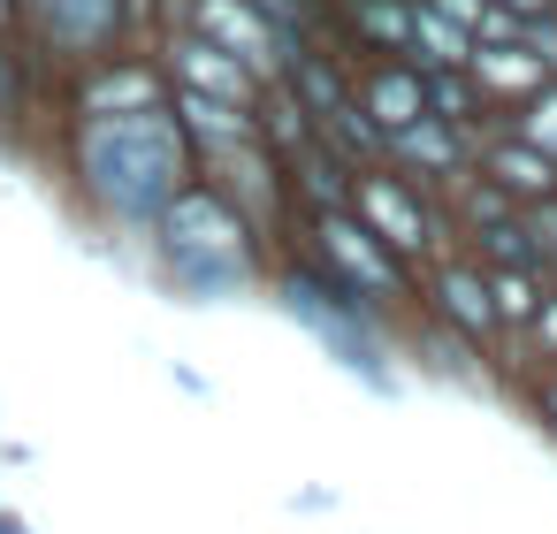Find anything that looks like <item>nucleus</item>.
I'll use <instances>...</instances> for the list:
<instances>
[{
    "mask_svg": "<svg viewBox=\"0 0 557 534\" xmlns=\"http://www.w3.org/2000/svg\"><path fill=\"white\" fill-rule=\"evenodd\" d=\"M77 176H85V191L115 222H153L199 176V153H191L176 108L85 115V131H77Z\"/></svg>",
    "mask_w": 557,
    "mask_h": 534,
    "instance_id": "1",
    "label": "nucleus"
},
{
    "mask_svg": "<svg viewBox=\"0 0 557 534\" xmlns=\"http://www.w3.org/2000/svg\"><path fill=\"white\" fill-rule=\"evenodd\" d=\"M153 260H161V275H169V290L176 298H191V306H214V298H237V290H252L260 275H268V260H260V229L214 191V184H184L153 222Z\"/></svg>",
    "mask_w": 557,
    "mask_h": 534,
    "instance_id": "2",
    "label": "nucleus"
},
{
    "mask_svg": "<svg viewBox=\"0 0 557 534\" xmlns=\"http://www.w3.org/2000/svg\"><path fill=\"white\" fill-rule=\"evenodd\" d=\"M268 290H275V306L351 374V382H367V389H397V359H389V313L382 306H367V298H351L329 268H313L306 252H290L283 268H268Z\"/></svg>",
    "mask_w": 557,
    "mask_h": 534,
    "instance_id": "3",
    "label": "nucleus"
},
{
    "mask_svg": "<svg viewBox=\"0 0 557 534\" xmlns=\"http://www.w3.org/2000/svg\"><path fill=\"white\" fill-rule=\"evenodd\" d=\"M298 252H306L313 268H329L351 298L382 306L389 321L420 298V268H412V260H397V252H389V245L351 214V207H313V214H306V245H298Z\"/></svg>",
    "mask_w": 557,
    "mask_h": 534,
    "instance_id": "4",
    "label": "nucleus"
},
{
    "mask_svg": "<svg viewBox=\"0 0 557 534\" xmlns=\"http://www.w3.org/2000/svg\"><path fill=\"white\" fill-rule=\"evenodd\" d=\"M351 214H359V222L397 252V260H412V268H428V260L458 252V229H450L443 199H435V191H420L412 176H397L389 161L351 169Z\"/></svg>",
    "mask_w": 557,
    "mask_h": 534,
    "instance_id": "5",
    "label": "nucleus"
},
{
    "mask_svg": "<svg viewBox=\"0 0 557 534\" xmlns=\"http://www.w3.org/2000/svg\"><path fill=\"white\" fill-rule=\"evenodd\" d=\"M412 306H420L428 321H443V328L473 336L481 351H496V344H504V328H496V298H488V268H481L466 245L420 268V298H412Z\"/></svg>",
    "mask_w": 557,
    "mask_h": 534,
    "instance_id": "6",
    "label": "nucleus"
},
{
    "mask_svg": "<svg viewBox=\"0 0 557 534\" xmlns=\"http://www.w3.org/2000/svg\"><path fill=\"white\" fill-rule=\"evenodd\" d=\"M473 153H481V138L458 131V123H443V115H420V123H405V131L382 138V161H389L397 176H412L420 191H435V199L473 169Z\"/></svg>",
    "mask_w": 557,
    "mask_h": 534,
    "instance_id": "7",
    "label": "nucleus"
},
{
    "mask_svg": "<svg viewBox=\"0 0 557 534\" xmlns=\"http://www.w3.org/2000/svg\"><path fill=\"white\" fill-rule=\"evenodd\" d=\"M184 32H199V39H214L222 54H237L260 85L283 77V54L298 47V39H283V32L252 9V0H191V24H184Z\"/></svg>",
    "mask_w": 557,
    "mask_h": 534,
    "instance_id": "8",
    "label": "nucleus"
},
{
    "mask_svg": "<svg viewBox=\"0 0 557 534\" xmlns=\"http://www.w3.org/2000/svg\"><path fill=\"white\" fill-rule=\"evenodd\" d=\"M161 70H169V92H207V100H230V108H252L260 100V77L237 54H222L214 39H199V32H169Z\"/></svg>",
    "mask_w": 557,
    "mask_h": 534,
    "instance_id": "9",
    "label": "nucleus"
},
{
    "mask_svg": "<svg viewBox=\"0 0 557 534\" xmlns=\"http://www.w3.org/2000/svg\"><path fill=\"white\" fill-rule=\"evenodd\" d=\"M351 92H359V115L382 138L428 115V70L412 54H367V62H351Z\"/></svg>",
    "mask_w": 557,
    "mask_h": 534,
    "instance_id": "10",
    "label": "nucleus"
},
{
    "mask_svg": "<svg viewBox=\"0 0 557 534\" xmlns=\"http://www.w3.org/2000/svg\"><path fill=\"white\" fill-rule=\"evenodd\" d=\"M24 9H32V24H39L54 47H70V54H108V47L131 32L123 0H24Z\"/></svg>",
    "mask_w": 557,
    "mask_h": 534,
    "instance_id": "11",
    "label": "nucleus"
},
{
    "mask_svg": "<svg viewBox=\"0 0 557 534\" xmlns=\"http://www.w3.org/2000/svg\"><path fill=\"white\" fill-rule=\"evenodd\" d=\"M473 169H481V176H496V184H504L519 207H534V199H549V191H557V161H549L542 146H527L511 123H496V131L481 138Z\"/></svg>",
    "mask_w": 557,
    "mask_h": 534,
    "instance_id": "12",
    "label": "nucleus"
},
{
    "mask_svg": "<svg viewBox=\"0 0 557 534\" xmlns=\"http://www.w3.org/2000/svg\"><path fill=\"white\" fill-rule=\"evenodd\" d=\"M329 47H351V62H367V54H412V0H344Z\"/></svg>",
    "mask_w": 557,
    "mask_h": 534,
    "instance_id": "13",
    "label": "nucleus"
},
{
    "mask_svg": "<svg viewBox=\"0 0 557 534\" xmlns=\"http://www.w3.org/2000/svg\"><path fill=\"white\" fill-rule=\"evenodd\" d=\"M283 169H290V199H298L306 214H313V207H351V169H359V161H351V153H336L321 131H313Z\"/></svg>",
    "mask_w": 557,
    "mask_h": 534,
    "instance_id": "14",
    "label": "nucleus"
},
{
    "mask_svg": "<svg viewBox=\"0 0 557 534\" xmlns=\"http://www.w3.org/2000/svg\"><path fill=\"white\" fill-rule=\"evenodd\" d=\"M473 85H481V100L488 108H519L534 85H549V70L527 54V39H511V47H473Z\"/></svg>",
    "mask_w": 557,
    "mask_h": 534,
    "instance_id": "15",
    "label": "nucleus"
},
{
    "mask_svg": "<svg viewBox=\"0 0 557 534\" xmlns=\"http://www.w3.org/2000/svg\"><path fill=\"white\" fill-rule=\"evenodd\" d=\"M131 108H169V70L161 62H115L85 85V115H131Z\"/></svg>",
    "mask_w": 557,
    "mask_h": 534,
    "instance_id": "16",
    "label": "nucleus"
},
{
    "mask_svg": "<svg viewBox=\"0 0 557 534\" xmlns=\"http://www.w3.org/2000/svg\"><path fill=\"white\" fill-rule=\"evenodd\" d=\"M488 298H496V328H504V344H519V336L534 328L542 298H549V268H542V260H519V268H488ZM488 359H496V351H488Z\"/></svg>",
    "mask_w": 557,
    "mask_h": 534,
    "instance_id": "17",
    "label": "nucleus"
},
{
    "mask_svg": "<svg viewBox=\"0 0 557 534\" xmlns=\"http://www.w3.org/2000/svg\"><path fill=\"white\" fill-rule=\"evenodd\" d=\"M443 214H450V229H458V245L466 237H481V229H496V222H511L519 214V199L496 184V176H481V169H466L450 191H443Z\"/></svg>",
    "mask_w": 557,
    "mask_h": 534,
    "instance_id": "18",
    "label": "nucleus"
},
{
    "mask_svg": "<svg viewBox=\"0 0 557 534\" xmlns=\"http://www.w3.org/2000/svg\"><path fill=\"white\" fill-rule=\"evenodd\" d=\"M412 62L420 70H466L473 62V32L450 24L443 9H428V0H412Z\"/></svg>",
    "mask_w": 557,
    "mask_h": 534,
    "instance_id": "19",
    "label": "nucleus"
},
{
    "mask_svg": "<svg viewBox=\"0 0 557 534\" xmlns=\"http://www.w3.org/2000/svg\"><path fill=\"white\" fill-rule=\"evenodd\" d=\"M504 123H511L527 146H542V153L557 161V77H549V85H534L519 108H504Z\"/></svg>",
    "mask_w": 557,
    "mask_h": 534,
    "instance_id": "20",
    "label": "nucleus"
},
{
    "mask_svg": "<svg viewBox=\"0 0 557 534\" xmlns=\"http://www.w3.org/2000/svg\"><path fill=\"white\" fill-rule=\"evenodd\" d=\"M527 367H557V283H549V298H542L534 328L519 336V374H527Z\"/></svg>",
    "mask_w": 557,
    "mask_h": 534,
    "instance_id": "21",
    "label": "nucleus"
},
{
    "mask_svg": "<svg viewBox=\"0 0 557 534\" xmlns=\"http://www.w3.org/2000/svg\"><path fill=\"white\" fill-rule=\"evenodd\" d=\"M519 222H527V237H534V260L549 268V260H557V191L534 199V207H519Z\"/></svg>",
    "mask_w": 557,
    "mask_h": 534,
    "instance_id": "22",
    "label": "nucleus"
},
{
    "mask_svg": "<svg viewBox=\"0 0 557 534\" xmlns=\"http://www.w3.org/2000/svg\"><path fill=\"white\" fill-rule=\"evenodd\" d=\"M519 389H527L534 420H542V427H549V443H557V367H527V374H519Z\"/></svg>",
    "mask_w": 557,
    "mask_h": 534,
    "instance_id": "23",
    "label": "nucleus"
},
{
    "mask_svg": "<svg viewBox=\"0 0 557 534\" xmlns=\"http://www.w3.org/2000/svg\"><path fill=\"white\" fill-rule=\"evenodd\" d=\"M428 9H443L450 24H466V32H473V24H481V9H488V0H428Z\"/></svg>",
    "mask_w": 557,
    "mask_h": 534,
    "instance_id": "24",
    "label": "nucleus"
},
{
    "mask_svg": "<svg viewBox=\"0 0 557 534\" xmlns=\"http://www.w3.org/2000/svg\"><path fill=\"white\" fill-rule=\"evenodd\" d=\"M0 534H32V526H24V519H9V511H0Z\"/></svg>",
    "mask_w": 557,
    "mask_h": 534,
    "instance_id": "25",
    "label": "nucleus"
},
{
    "mask_svg": "<svg viewBox=\"0 0 557 534\" xmlns=\"http://www.w3.org/2000/svg\"><path fill=\"white\" fill-rule=\"evenodd\" d=\"M549 283H557V260H549Z\"/></svg>",
    "mask_w": 557,
    "mask_h": 534,
    "instance_id": "26",
    "label": "nucleus"
},
{
    "mask_svg": "<svg viewBox=\"0 0 557 534\" xmlns=\"http://www.w3.org/2000/svg\"><path fill=\"white\" fill-rule=\"evenodd\" d=\"M329 9H344V0H329Z\"/></svg>",
    "mask_w": 557,
    "mask_h": 534,
    "instance_id": "27",
    "label": "nucleus"
}]
</instances>
